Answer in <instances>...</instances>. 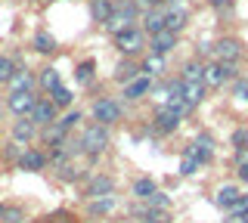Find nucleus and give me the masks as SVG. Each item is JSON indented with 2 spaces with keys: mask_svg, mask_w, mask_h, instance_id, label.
<instances>
[{
  "mask_svg": "<svg viewBox=\"0 0 248 223\" xmlns=\"http://www.w3.org/2000/svg\"><path fill=\"white\" fill-rule=\"evenodd\" d=\"M143 3H149V6H161L165 0H143Z\"/></svg>",
  "mask_w": 248,
  "mask_h": 223,
  "instance_id": "45",
  "label": "nucleus"
},
{
  "mask_svg": "<svg viewBox=\"0 0 248 223\" xmlns=\"http://www.w3.org/2000/svg\"><path fill=\"white\" fill-rule=\"evenodd\" d=\"M143 28H146V31H152V34L165 31V6H152V10L143 16Z\"/></svg>",
  "mask_w": 248,
  "mask_h": 223,
  "instance_id": "19",
  "label": "nucleus"
},
{
  "mask_svg": "<svg viewBox=\"0 0 248 223\" xmlns=\"http://www.w3.org/2000/svg\"><path fill=\"white\" fill-rule=\"evenodd\" d=\"M232 146H236V149H242V146H248V127H239L236 134H232Z\"/></svg>",
  "mask_w": 248,
  "mask_h": 223,
  "instance_id": "40",
  "label": "nucleus"
},
{
  "mask_svg": "<svg viewBox=\"0 0 248 223\" xmlns=\"http://www.w3.org/2000/svg\"><path fill=\"white\" fill-rule=\"evenodd\" d=\"M34 136H37V124L28 118V115H25V118H19V121L13 124V140H16V143H31Z\"/></svg>",
  "mask_w": 248,
  "mask_h": 223,
  "instance_id": "13",
  "label": "nucleus"
},
{
  "mask_svg": "<svg viewBox=\"0 0 248 223\" xmlns=\"http://www.w3.org/2000/svg\"><path fill=\"white\" fill-rule=\"evenodd\" d=\"M149 90H152V78L149 74H140L130 84H124V99H143Z\"/></svg>",
  "mask_w": 248,
  "mask_h": 223,
  "instance_id": "12",
  "label": "nucleus"
},
{
  "mask_svg": "<svg viewBox=\"0 0 248 223\" xmlns=\"http://www.w3.org/2000/svg\"><path fill=\"white\" fill-rule=\"evenodd\" d=\"M202 68L205 65H199V62H186V68H183V84H202Z\"/></svg>",
  "mask_w": 248,
  "mask_h": 223,
  "instance_id": "28",
  "label": "nucleus"
},
{
  "mask_svg": "<svg viewBox=\"0 0 248 223\" xmlns=\"http://www.w3.org/2000/svg\"><path fill=\"white\" fill-rule=\"evenodd\" d=\"M230 214H232V217H239V220H242L245 214H248V195H242V198H239V202L232 205V211H230Z\"/></svg>",
  "mask_w": 248,
  "mask_h": 223,
  "instance_id": "39",
  "label": "nucleus"
},
{
  "mask_svg": "<svg viewBox=\"0 0 248 223\" xmlns=\"http://www.w3.org/2000/svg\"><path fill=\"white\" fill-rule=\"evenodd\" d=\"M84 195L90 198H106V195H115V180L112 177H106V174H93L90 180H87V186H84Z\"/></svg>",
  "mask_w": 248,
  "mask_h": 223,
  "instance_id": "6",
  "label": "nucleus"
},
{
  "mask_svg": "<svg viewBox=\"0 0 248 223\" xmlns=\"http://www.w3.org/2000/svg\"><path fill=\"white\" fill-rule=\"evenodd\" d=\"M186 22H189V13H186L183 6H170V10H165V28L170 34H177Z\"/></svg>",
  "mask_w": 248,
  "mask_h": 223,
  "instance_id": "15",
  "label": "nucleus"
},
{
  "mask_svg": "<svg viewBox=\"0 0 248 223\" xmlns=\"http://www.w3.org/2000/svg\"><path fill=\"white\" fill-rule=\"evenodd\" d=\"M56 121H59V124L65 127V130H72V127H78V124H81V112H68L65 118H56Z\"/></svg>",
  "mask_w": 248,
  "mask_h": 223,
  "instance_id": "38",
  "label": "nucleus"
},
{
  "mask_svg": "<svg viewBox=\"0 0 248 223\" xmlns=\"http://www.w3.org/2000/svg\"><path fill=\"white\" fill-rule=\"evenodd\" d=\"M214 59L220 65H227V62H239V56H242V44L236 41V37H220V41L214 44Z\"/></svg>",
  "mask_w": 248,
  "mask_h": 223,
  "instance_id": "4",
  "label": "nucleus"
},
{
  "mask_svg": "<svg viewBox=\"0 0 248 223\" xmlns=\"http://www.w3.org/2000/svg\"><path fill=\"white\" fill-rule=\"evenodd\" d=\"M93 72H96V65H93V62H81V65H78V72H75L78 84H84V87H87V84L93 81Z\"/></svg>",
  "mask_w": 248,
  "mask_h": 223,
  "instance_id": "31",
  "label": "nucleus"
},
{
  "mask_svg": "<svg viewBox=\"0 0 248 223\" xmlns=\"http://www.w3.org/2000/svg\"><path fill=\"white\" fill-rule=\"evenodd\" d=\"M239 174V180H242V183H248V171H236Z\"/></svg>",
  "mask_w": 248,
  "mask_h": 223,
  "instance_id": "44",
  "label": "nucleus"
},
{
  "mask_svg": "<svg viewBox=\"0 0 248 223\" xmlns=\"http://www.w3.org/2000/svg\"><path fill=\"white\" fill-rule=\"evenodd\" d=\"M16 164H19L22 171H44V167H46V155L41 149H25Z\"/></svg>",
  "mask_w": 248,
  "mask_h": 223,
  "instance_id": "11",
  "label": "nucleus"
},
{
  "mask_svg": "<svg viewBox=\"0 0 248 223\" xmlns=\"http://www.w3.org/2000/svg\"><path fill=\"white\" fill-rule=\"evenodd\" d=\"M174 47H177V34H170L168 28L158 31V34H152V56H168Z\"/></svg>",
  "mask_w": 248,
  "mask_h": 223,
  "instance_id": "14",
  "label": "nucleus"
},
{
  "mask_svg": "<svg viewBox=\"0 0 248 223\" xmlns=\"http://www.w3.org/2000/svg\"><path fill=\"white\" fill-rule=\"evenodd\" d=\"M50 103L56 105V109H68V105L75 103V93H72V90H65V87L59 84V87H56V90L50 93Z\"/></svg>",
  "mask_w": 248,
  "mask_h": 223,
  "instance_id": "24",
  "label": "nucleus"
},
{
  "mask_svg": "<svg viewBox=\"0 0 248 223\" xmlns=\"http://www.w3.org/2000/svg\"><path fill=\"white\" fill-rule=\"evenodd\" d=\"M112 10H115L112 0H90V19L93 22H103L106 25V19L112 16Z\"/></svg>",
  "mask_w": 248,
  "mask_h": 223,
  "instance_id": "22",
  "label": "nucleus"
},
{
  "mask_svg": "<svg viewBox=\"0 0 248 223\" xmlns=\"http://www.w3.org/2000/svg\"><path fill=\"white\" fill-rule=\"evenodd\" d=\"M34 74L28 72V68H16V74L10 78V84H6V87H10V93H34Z\"/></svg>",
  "mask_w": 248,
  "mask_h": 223,
  "instance_id": "9",
  "label": "nucleus"
},
{
  "mask_svg": "<svg viewBox=\"0 0 248 223\" xmlns=\"http://www.w3.org/2000/svg\"><path fill=\"white\" fill-rule=\"evenodd\" d=\"M223 81H227V72H223L220 62H208L202 68V84H205V87H220Z\"/></svg>",
  "mask_w": 248,
  "mask_h": 223,
  "instance_id": "16",
  "label": "nucleus"
},
{
  "mask_svg": "<svg viewBox=\"0 0 248 223\" xmlns=\"http://www.w3.org/2000/svg\"><path fill=\"white\" fill-rule=\"evenodd\" d=\"M115 47H118L121 53H140V47H143V31L140 28H127V31L115 34Z\"/></svg>",
  "mask_w": 248,
  "mask_h": 223,
  "instance_id": "8",
  "label": "nucleus"
},
{
  "mask_svg": "<svg viewBox=\"0 0 248 223\" xmlns=\"http://www.w3.org/2000/svg\"><path fill=\"white\" fill-rule=\"evenodd\" d=\"M81 149L87 152L90 158L103 155V152L108 149V127H103V124H87V127L81 130Z\"/></svg>",
  "mask_w": 248,
  "mask_h": 223,
  "instance_id": "2",
  "label": "nucleus"
},
{
  "mask_svg": "<svg viewBox=\"0 0 248 223\" xmlns=\"http://www.w3.org/2000/svg\"><path fill=\"white\" fill-rule=\"evenodd\" d=\"M140 72H143L140 65H134V62H124V65L118 68V72H115V78H118L121 84H130L134 78H140Z\"/></svg>",
  "mask_w": 248,
  "mask_h": 223,
  "instance_id": "25",
  "label": "nucleus"
},
{
  "mask_svg": "<svg viewBox=\"0 0 248 223\" xmlns=\"http://www.w3.org/2000/svg\"><path fill=\"white\" fill-rule=\"evenodd\" d=\"M34 50L37 53H56V41H53L46 31H37L34 34Z\"/></svg>",
  "mask_w": 248,
  "mask_h": 223,
  "instance_id": "26",
  "label": "nucleus"
},
{
  "mask_svg": "<svg viewBox=\"0 0 248 223\" xmlns=\"http://www.w3.org/2000/svg\"><path fill=\"white\" fill-rule=\"evenodd\" d=\"M3 220L6 223H25V217H22L19 208H6V211H3Z\"/></svg>",
  "mask_w": 248,
  "mask_h": 223,
  "instance_id": "41",
  "label": "nucleus"
},
{
  "mask_svg": "<svg viewBox=\"0 0 248 223\" xmlns=\"http://www.w3.org/2000/svg\"><path fill=\"white\" fill-rule=\"evenodd\" d=\"M3 211H6V208H3V205H0V217H3Z\"/></svg>",
  "mask_w": 248,
  "mask_h": 223,
  "instance_id": "46",
  "label": "nucleus"
},
{
  "mask_svg": "<svg viewBox=\"0 0 248 223\" xmlns=\"http://www.w3.org/2000/svg\"><path fill=\"white\" fill-rule=\"evenodd\" d=\"M56 174H59V180H65V183H75V180H81V167L72 164V161H65L62 167H56Z\"/></svg>",
  "mask_w": 248,
  "mask_h": 223,
  "instance_id": "27",
  "label": "nucleus"
},
{
  "mask_svg": "<svg viewBox=\"0 0 248 223\" xmlns=\"http://www.w3.org/2000/svg\"><path fill=\"white\" fill-rule=\"evenodd\" d=\"M13 74H16V62L10 56H0V84H10Z\"/></svg>",
  "mask_w": 248,
  "mask_h": 223,
  "instance_id": "32",
  "label": "nucleus"
},
{
  "mask_svg": "<svg viewBox=\"0 0 248 223\" xmlns=\"http://www.w3.org/2000/svg\"><path fill=\"white\" fill-rule=\"evenodd\" d=\"M37 96L34 93H10V99H6V105H10L13 115H19V118H25V115H31V109H34Z\"/></svg>",
  "mask_w": 248,
  "mask_h": 223,
  "instance_id": "10",
  "label": "nucleus"
},
{
  "mask_svg": "<svg viewBox=\"0 0 248 223\" xmlns=\"http://www.w3.org/2000/svg\"><path fill=\"white\" fill-rule=\"evenodd\" d=\"M146 205L155 208V211H168V208H170V195H165V192H155V195H152Z\"/></svg>",
  "mask_w": 248,
  "mask_h": 223,
  "instance_id": "34",
  "label": "nucleus"
},
{
  "mask_svg": "<svg viewBox=\"0 0 248 223\" xmlns=\"http://www.w3.org/2000/svg\"><path fill=\"white\" fill-rule=\"evenodd\" d=\"M232 161H236V171H248V146H242V149H236V155H232Z\"/></svg>",
  "mask_w": 248,
  "mask_h": 223,
  "instance_id": "36",
  "label": "nucleus"
},
{
  "mask_svg": "<svg viewBox=\"0 0 248 223\" xmlns=\"http://www.w3.org/2000/svg\"><path fill=\"white\" fill-rule=\"evenodd\" d=\"M155 192H158V186H155V180H149V177H140V180L134 183V195L143 198V202H149Z\"/></svg>",
  "mask_w": 248,
  "mask_h": 223,
  "instance_id": "23",
  "label": "nucleus"
},
{
  "mask_svg": "<svg viewBox=\"0 0 248 223\" xmlns=\"http://www.w3.org/2000/svg\"><path fill=\"white\" fill-rule=\"evenodd\" d=\"M22 152H25V149H22V143H10V146L3 149V155H6V158H16V161H19V155H22Z\"/></svg>",
  "mask_w": 248,
  "mask_h": 223,
  "instance_id": "42",
  "label": "nucleus"
},
{
  "mask_svg": "<svg viewBox=\"0 0 248 223\" xmlns=\"http://www.w3.org/2000/svg\"><path fill=\"white\" fill-rule=\"evenodd\" d=\"M28 118L34 121L37 127H50V124H56V105H53L50 99H37Z\"/></svg>",
  "mask_w": 248,
  "mask_h": 223,
  "instance_id": "7",
  "label": "nucleus"
},
{
  "mask_svg": "<svg viewBox=\"0 0 248 223\" xmlns=\"http://www.w3.org/2000/svg\"><path fill=\"white\" fill-rule=\"evenodd\" d=\"M196 171H199V161L189 158V155H183V161H180V174H183V177H192Z\"/></svg>",
  "mask_w": 248,
  "mask_h": 223,
  "instance_id": "35",
  "label": "nucleus"
},
{
  "mask_svg": "<svg viewBox=\"0 0 248 223\" xmlns=\"http://www.w3.org/2000/svg\"><path fill=\"white\" fill-rule=\"evenodd\" d=\"M37 81H41V87H44V90H50V93H53V90L59 87V72H56V68H44Z\"/></svg>",
  "mask_w": 248,
  "mask_h": 223,
  "instance_id": "29",
  "label": "nucleus"
},
{
  "mask_svg": "<svg viewBox=\"0 0 248 223\" xmlns=\"http://www.w3.org/2000/svg\"><path fill=\"white\" fill-rule=\"evenodd\" d=\"M168 211H155V208H143V223H168Z\"/></svg>",
  "mask_w": 248,
  "mask_h": 223,
  "instance_id": "33",
  "label": "nucleus"
},
{
  "mask_svg": "<svg viewBox=\"0 0 248 223\" xmlns=\"http://www.w3.org/2000/svg\"><path fill=\"white\" fill-rule=\"evenodd\" d=\"M232 93H236V99H245V103H248V78H236Z\"/></svg>",
  "mask_w": 248,
  "mask_h": 223,
  "instance_id": "37",
  "label": "nucleus"
},
{
  "mask_svg": "<svg viewBox=\"0 0 248 223\" xmlns=\"http://www.w3.org/2000/svg\"><path fill=\"white\" fill-rule=\"evenodd\" d=\"M177 127H180V118H177L174 112H168V109L155 112V130H158V134H174Z\"/></svg>",
  "mask_w": 248,
  "mask_h": 223,
  "instance_id": "18",
  "label": "nucleus"
},
{
  "mask_svg": "<svg viewBox=\"0 0 248 223\" xmlns=\"http://www.w3.org/2000/svg\"><path fill=\"white\" fill-rule=\"evenodd\" d=\"M211 6H217V10H223V6H230V0H208Z\"/></svg>",
  "mask_w": 248,
  "mask_h": 223,
  "instance_id": "43",
  "label": "nucleus"
},
{
  "mask_svg": "<svg viewBox=\"0 0 248 223\" xmlns=\"http://www.w3.org/2000/svg\"><path fill=\"white\" fill-rule=\"evenodd\" d=\"M137 0H118L115 3V10H112V16L106 19V28L112 34H121V31H127V28H134V22H137Z\"/></svg>",
  "mask_w": 248,
  "mask_h": 223,
  "instance_id": "1",
  "label": "nucleus"
},
{
  "mask_svg": "<svg viewBox=\"0 0 248 223\" xmlns=\"http://www.w3.org/2000/svg\"><path fill=\"white\" fill-rule=\"evenodd\" d=\"M115 208H118V198H115V195H106V198H93V202H87V211L96 214V217H106V214H112Z\"/></svg>",
  "mask_w": 248,
  "mask_h": 223,
  "instance_id": "20",
  "label": "nucleus"
},
{
  "mask_svg": "<svg viewBox=\"0 0 248 223\" xmlns=\"http://www.w3.org/2000/svg\"><path fill=\"white\" fill-rule=\"evenodd\" d=\"M239 198H242L239 186H220V189H217V195H214V205L223 208V211H232V205H236Z\"/></svg>",
  "mask_w": 248,
  "mask_h": 223,
  "instance_id": "17",
  "label": "nucleus"
},
{
  "mask_svg": "<svg viewBox=\"0 0 248 223\" xmlns=\"http://www.w3.org/2000/svg\"><path fill=\"white\" fill-rule=\"evenodd\" d=\"M90 112H93V121H96V124H103V127L115 124V121H121V105L115 103V99H108V96L96 99Z\"/></svg>",
  "mask_w": 248,
  "mask_h": 223,
  "instance_id": "3",
  "label": "nucleus"
},
{
  "mask_svg": "<svg viewBox=\"0 0 248 223\" xmlns=\"http://www.w3.org/2000/svg\"><path fill=\"white\" fill-rule=\"evenodd\" d=\"M143 72L149 74V78H152V74H161V72H165V56H149L143 62Z\"/></svg>",
  "mask_w": 248,
  "mask_h": 223,
  "instance_id": "30",
  "label": "nucleus"
},
{
  "mask_svg": "<svg viewBox=\"0 0 248 223\" xmlns=\"http://www.w3.org/2000/svg\"><path fill=\"white\" fill-rule=\"evenodd\" d=\"M186 155H189V158H196L199 164H208V161L214 158V140H211V134H199L196 140L189 143Z\"/></svg>",
  "mask_w": 248,
  "mask_h": 223,
  "instance_id": "5",
  "label": "nucleus"
},
{
  "mask_svg": "<svg viewBox=\"0 0 248 223\" xmlns=\"http://www.w3.org/2000/svg\"><path fill=\"white\" fill-rule=\"evenodd\" d=\"M180 96H183V103L189 105V109H196L202 99H205V84H183Z\"/></svg>",
  "mask_w": 248,
  "mask_h": 223,
  "instance_id": "21",
  "label": "nucleus"
}]
</instances>
